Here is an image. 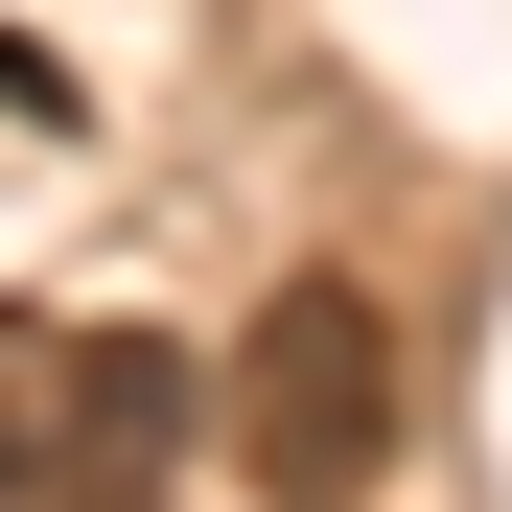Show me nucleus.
Returning a JSON list of instances; mask_svg holds the SVG:
<instances>
[{
  "label": "nucleus",
  "instance_id": "f257e3e1",
  "mask_svg": "<svg viewBox=\"0 0 512 512\" xmlns=\"http://www.w3.org/2000/svg\"><path fill=\"white\" fill-rule=\"evenodd\" d=\"M233 489L256 512H373L396 489V303L373 280H280V303H256L233 326Z\"/></svg>",
  "mask_w": 512,
  "mask_h": 512
},
{
  "label": "nucleus",
  "instance_id": "f03ea898",
  "mask_svg": "<svg viewBox=\"0 0 512 512\" xmlns=\"http://www.w3.org/2000/svg\"><path fill=\"white\" fill-rule=\"evenodd\" d=\"M163 443H187V350L163 326H47L0 373V489H140Z\"/></svg>",
  "mask_w": 512,
  "mask_h": 512
},
{
  "label": "nucleus",
  "instance_id": "7ed1b4c3",
  "mask_svg": "<svg viewBox=\"0 0 512 512\" xmlns=\"http://www.w3.org/2000/svg\"><path fill=\"white\" fill-rule=\"evenodd\" d=\"M0 117H70V70H47V47H24V24H0Z\"/></svg>",
  "mask_w": 512,
  "mask_h": 512
},
{
  "label": "nucleus",
  "instance_id": "20e7f679",
  "mask_svg": "<svg viewBox=\"0 0 512 512\" xmlns=\"http://www.w3.org/2000/svg\"><path fill=\"white\" fill-rule=\"evenodd\" d=\"M0 512H140V489H0Z\"/></svg>",
  "mask_w": 512,
  "mask_h": 512
}]
</instances>
